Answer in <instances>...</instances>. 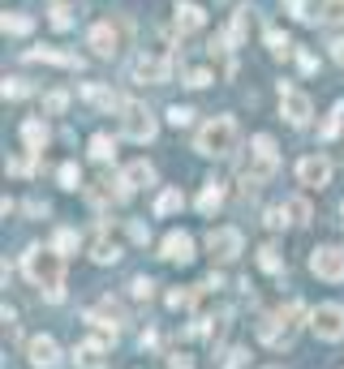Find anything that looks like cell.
Returning a JSON list of instances; mask_svg holds the SVG:
<instances>
[{
    "label": "cell",
    "mask_w": 344,
    "mask_h": 369,
    "mask_svg": "<svg viewBox=\"0 0 344 369\" xmlns=\"http://www.w3.org/2000/svg\"><path fill=\"white\" fill-rule=\"evenodd\" d=\"M22 266H26L31 284H39V288L47 292V301H61V297H65V288H61V284H65V254L31 245L26 258H22Z\"/></svg>",
    "instance_id": "cell-1"
},
{
    "label": "cell",
    "mask_w": 344,
    "mask_h": 369,
    "mask_svg": "<svg viewBox=\"0 0 344 369\" xmlns=\"http://www.w3.org/2000/svg\"><path fill=\"white\" fill-rule=\"evenodd\" d=\"M198 155H207V159H224V155H233L237 151V120L233 116H215V120H207V125L198 129Z\"/></svg>",
    "instance_id": "cell-2"
},
{
    "label": "cell",
    "mask_w": 344,
    "mask_h": 369,
    "mask_svg": "<svg viewBox=\"0 0 344 369\" xmlns=\"http://www.w3.org/2000/svg\"><path fill=\"white\" fill-rule=\"evenodd\" d=\"M120 133H125L130 142H151L159 133V125H155V116L142 104H120Z\"/></svg>",
    "instance_id": "cell-3"
},
{
    "label": "cell",
    "mask_w": 344,
    "mask_h": 369,
    "mask_svg": "<svg viewBox=\"0 0 344 369\" xmlns=\"http://www.w3.org/2000/svg\"><path fill=\"white\" fill-rule=\"evenodd\" d=\"M250 146H254V151H250V167H245V181H250V185H258V181H267V177L276 172L280 155H276V142L267 138V133H258Z\"/></svg>",
    "instance_id": "cell-4"
},
{
    "label": "cell",
    "mask_w": 344,
    "mask_h": 369,
    "mask_svg": "<svg viewBox=\"0 0 344 369\" xmlns=\"http://www.w3.org/2000/svg\"><path fill=\"white\" fill-rule=\"evenodd\" d=\"M310 327H314V335H318V339H327V343L344 339V305L323 301V305L310 313Z\"/></svg>",
    "instance_id": "cell-5"
},
{
    "label": "cell",
    "mask_w": 344,
    "mask_h": 369,
    "mask_svg": "<svg viewBox=\"0 0 344 369\" xmlns=\"http://www.w3.org/2000/svg\"><path fill=\"white\" fill-rule=\"evenodd\" d=\"M310 270L318 279H327V284H340L344 279V249L340 245H318V249L310 254Z\"/></svg>",
    "instance_id": "cell-6"
},
{
    "label": "cell",
    "mask_w": 344,
    "mask_h": 369,
    "mask_svg": "<svg viewBox=\"0 0 344 369\" xmlns=\"http://www.w3.org/2000/svg\"><path fill=\"white\" fill-rule=\"evenodd\" d=\"M280 112L288 116V125H297V129L310 125V112H314V108H310V95L297 90V86H284V90H280Z\"/></svg>",
    "instance_id": "cell-7"
},
{
    "label": "cell",
    "mask_w": 344,
    "mask_h": 369,
    "mask_svg": "<svg viewBox=\"0 0 344 369\" xmlns=\"http://www.w3.org/2000/svg\"><path fill=\"white\" fill-rule=\"evenodd\" d=\"M168 69L172 65H168L164 52H142L130 73H134V82H168Z\"/></svg>",
    "instance_id": "cell-8"
},
{
    "label": "cell",
    "mask_w": 344,
    "mask_h": 369,
    "mask_svg": "<svg viewBox=\"0 0 344 369\" xmlns=\"http://www.w3.org/2000/svg\"><path fill=\"white\" fill-rule=\"evenodd\" d=\"M73 361H78V369H108V339H100V335L82 339L73 348Z\"/></svg>",
    "instance_id": "cell-9"
},
{
    "label": "cell",
    "mask_w": 344,
    "mask_h": 369,
    "mask_svg": "<svg viewBox=\"0 0 344 369\" xmlns=\"http://www.w3.org/2000/svg\"><path fill=\"white\" fill-rule=\"evenodd\" d=\"M297 181H302L306 189H323V185H331V163H327L323 155H306V159L297 163Z\"/></svg>",
    "instance_id": "cell-10"
},
{
    "label": "cell",
    "mask_w": 344,
    "mask_h": 369,
    "mask_svg": "<svg viewBox=\"0 0 344 369\" xmlns=\"http://www.w3.org/2000/svg\"><path fill=\"white\" fill-rule=\"evenodd\" d=\"M26 361H31L35 369H56V365H61L56 339H52V335H35V339L26 343Z\"/></svg>",
    "instance_id": "cell-11"
},
{
    "label": "cell",
    "mask_w": 344,
    "mask_h": 369,
    "mask_svg": "<svg viewBox=\"0 0 344 369\" xmlns=\"http://www.w3.org/2000/svg\"><path fill=\"white\" fill-rule=\"evenodd\" d=\"M207 249H211L219 262H233V258L241 254V232H237V228H211Z\"/></svg>",
    "instance_id": "cell-12"
},
{
    "label": "cell",
    "mask_w": 344,
    "mask_h": 369,
    "mask_svg": "<svg viewBox=\"0 0 344 369\" xmlns=\"http://www.w3.org/2000/svg\"><path fill=\"white\" fill-rule=\"evenodd\" d=\"M159 258H168V262H194V240H189V232H168L164 236V245H159Z\"/></svg>",
    "instance_id": "cell-13"
},
{
    "label": "cell",
    "mask_w": 344,
    "mask_h": 369,
    "mask_svg": "<svg viewBox=\"0 0 344 369\" xmlns=\"http://www.w3.org/2000/svg\"><path fill=\"white\" fill-rule=\"evenodd\" d=\"M86 43H91V52H95V56H116V52H120V39H116V31H112V22H100V26H91Z\"/></svg>",
    "instance_id": "cell-14"
},
{
    "label": "cell",
    "mask_w": 344,
    "mask_h": 369,
    "mask_svg": "<svg viewBox=\"0 0 344 369\" xmlns=\"http://www.w3.org/2000/svg\"><path fill=\"white\" fill-rule=\"evenodd\" d=\"M116 258H120V245L112 240V232H108V228H100V232L91 236V262H100V266H112Z\"/></svg>",
    "instance_id": "cell-15"
},
{
    "label": "cell",
    "mask_w": 344,
    "mask_h": 369,
    "mask_svg": "<svg viewBox=\"0 0 344 369\" xmlns=\"http://www.w3.org/2000/svg\"><path fill=\"white\" fill-rule=\"evenodd\" d=\"M203 26H207V9L194 5V0H181V5H177V31L194 35V31H203Z\"/></svg>",
    "instance_id": "cell-16"
},
{
    "label": "cell",
    "mask_w": 344,
    "mask_h": 369,
    "mask_svg": "<svg viewBox=\"0 0 344 369\" xmlns=\"http://www.w3.org/2000/svg\"><path fill=\"white\" fill-rule=\"evenodd\" d=\"M120 185H125L130 193H134V189H146V185H155V167L146 163V159H138V163H130V167H125Z\"/></svg>",
    "instance_id": "cell-17"
},
{
    "label": "cell",
    "mask_w": 344,
    "mask_h": 369,
    "mask_svg": "<svg viewBox=\"0 0 344 369\" xmlns=\"http://www.w3.org/2000/svg\"><path fill=\"white\" fill-rule=\"evenodd\" d=\"M219 206H224V185H219V181H207V189L198 193V211H203V215H215Z\"/></svg>",
    "instance_id": "cell-18"
},
{
    "label": "cell",
    "mask_w": 344,
    "mask_h": 369,
    "mask_svg": "<svg viewBox=\"0 0 344 369\" xmlns=\"http://www.w3.org/2000/svg\"><path fill=\"white\" fill-rule=\"evenodd\" d=\"M258 339L272 343V348H280V343H288V331H280V318H263V322H258Z\"/></svg>",
    "instance_id": "cell-19"
},
{
    "label": "cell",
    "mask_w": 344,
    "mask_h": 369,
    "mask_svg": "<svg viewBox=\"0 0 344 369\" xmlns=\"http://www.w3.org/2000/svg\"><path fill=\"white\" fill-rule=\"evenodd\" d=\"M22 138H26L31 151H43V142H47V125H43V120H26V125H22Z\"/></svg>",
    "instance_id": "cell-20"
},
{
    "label": "cell",
    "mask_w": 344,
    "mask_h": 369,
    "mask_svg": "<svg viewBox=\"0 0 344 369\" xmlns=\"http://www.w3.org/2000/svg\"><path fill=\"white\" fill-rule=\"evenodd\" d=\"M245 22H250V9H237V13H233V22H228V35H224V43H228V47H237V43L245 39Z\"/></svg>",
    "instance_id": "cell-21"
},
{
    "label": "cell",
    "mask_w": 344,
    "mask_h": 369,
    "mask_svg": "<svg viewBox=\"0 0 344 369\" xmlns=\"http://www.w3.org/2000/svg\"><path fill=\"white\" fill-rule=\"evenodd\" d=\"M112 155H116V142H112L108 133H95V138H91V159H100V163H108Z\"/></svg>",
    "instance_id": "cell-22"
},
{
    "label": "cell",
    "mask_w": 344,
    "mask_h": 369,
    "mask_svg": "<svg viewBox=\"0 0 344 369\" xmlns=\"http://www.w3.org/2000/svg\"><path fill=\"white\" fill-rule=\"evenodd\" d=\"M185 198H181V189H164L159 198H155V215H172V211H181Z\"/></svg>",
    "instance_id": "cell-23"
},
{
    "label": "cell",
    "mask_w": 344,
    "mask_h": 369,
    "mask_svg": "<svg viewBox=\"0 0 344 369\" xmlns=\"http://www.w3.org/2000/svg\"><path fill=\"white\" fill-rule=\"evenodd\" d=\"M284 206V215H288V224H306L310 219V202L306 198H288V202H280Z\"/></svg>",
    "instance_id": "cell-24"
},
{
    "label": "cell",
    "mask_w": 344,
    "mask_h": 369,
    "mask_svg": "<svg viewBox=\"0 0 344 369\" xmlns=\"http://www.w3.org/2000/svg\"><path fill=\"white\" fill-rule=\"evenodd\" d=\"M35 22L26 13H5V35H31Z\"/></svg>",
    "instance_id": "cell-25"
},
{
    "label": "cell",
    "mask_w": 344,
    "mask_h": 369,
    "mask_svg": "<svg viewBox=\"0 0 344 369\" xmlns=\"http://www.w3.org/2000/svg\"><path fill=\"white\" fill-rule=\"evenodd\" d=\"M258 266H263V270H272V275H280V270H284V258L272 249V245H263V249H258Z\"/></svg>",
    "instance_id": "cell-26"
},
{
    "label": "cell",
    "mask_w": 344,
    "mask_h": 369,
    "mask_svg": "<svg viewBox=\"0 0 344 369\" xmlns=\"http://www.w3.org/2000/svg\"><path fill=\"white\" fill-rule=\"evenodd\" d=\"M82 99L100 104V108H112V104H116V95H112V90H104V86H82Z\"/></svg>",
    "instance_id": "cell-27"
},
{
    "label": "cell",
    "mask_w": 344,
    "mask_h": 369,
    "mask_svg": "<svg viewBox=\"0 0 344 369\" xmlns=\"http://www.w3.org/2000/svg\"><path fill=\"white\" fill-rule=\"evenodd\" d=\"M52 249H56V254H73V249H78V232H69V228H61V232L52 236Z\"/></svg>",
    "instance_id": "cell-28"
},
{
    "label": "cell",
    "mask_w": 344,
    "mask_h": 369,
    "mask_svg": "<svg viewBox=\"0 0 344 369\" xmlns=\"http://www.w3.org/2000/svg\"><path fill=\"white\" fill-rule=\"evenodd\" d=\"M78 185H82L78 163H61V189H78Z\"/></svg>",
    "instance_id": "cell-29"
},
{
    "label": "cell",
    "mask_w": 344,
    "mask_h": 369,
    "mask_svg": "<svg viewBox=\"0 0 344 369\" xmlns=\"http://www.w3.org/2000/svg\"><path fill=\"white\" fill-rule=\"evenodd\" d=\"M318 17H327V22H344V0H323V5H318Z\"/></svg>",
    "instance_id": "cell-30"
},
{
    "label": "cell",
    "mask_w": 344,
    "mask_h": 369,
    "mask_svg": "<svg viewBox=\"0 0 344 369\" xmlns=\"http://www.w3.org/2000/svg\"><path fill=\"white\" fill-rule=\"evenodd\" d=\"M267 47H272L276 56H288V35H280V31L272 26V31H267Z\"/></svg>",
    "instance_id": "cell-31"
},
{
    "label": "cell",
    "mask_w": 344,
    "mask_h": 369,
    "mask_svg": "<svg viewBox=\"0 0 344 369\" xmlns=\"http://www.w3.org/2000/svg\"><path fill=\"white\" fill-rule=\"evenodd\" d=\"M52 26H56V31H69V26H73V9H69V5H56V9H52Z\"/></svg>",
    "instance_id": "cell-32"
},
{
    "label": "cell",
    "mask_w": 344,
    "mask_h": 369,
    "mask_svg": "<svg viewBox=\"0 0 344 369\" xmlns=\"http://www.w3.org/2000/svg\"><path fill=\"white\" fill-rule=\"evenodd\" d=\"M43 108H47V112H65V108H69V95H65V90H47Z\"/></svg>",
    "instance_id": "cell-33"
},
{
    "label": "cell",
    "mask_w": 344,
    "mask_h": 369,
    "mask_svg": "<svg viewBox=\"0 0 344 369\" xmlns=\"http://www.w3.org/2000/svg\"><path fill=\"white\" fill-rule=\"evenodd\" d=\"M168 305H172V309H189V305H194V292H189V288H185V292H181V288L168 292Z\"/></svg>",
    "instance_id": "cell-34"
},
{
    "label": "cell",
    "mask_w": 344,
    "mask_h": 369,
    "mask_svg": "<svg viewBox=\"0 0 344 369\" xmlns=\"http://www.w3.org/2000/svg\"><path fill=\"white\" fill-rule=\"evenodd\" d=\"M340 116H344V104H336V108H331L327 125H323V138H336V133H340Z\"/></svg>",
    "instance_id": "cell-35"
},
{
    "label": "cell",
    "mask_w": 344,
    "mask_h": 369,
    "mask_svg": "<svg viewBox=\"0 0 344 369\" xmlns=\"http://www.w3.org/2000/svg\"><path fill=\"white\" fill-rule=\"evenodd\" d=\"M168 120H172V125H177V129H185V125H189V120H194V112L177 104V108H172V112H168Z\"/></svg>",
    "instance_id": "cell-36"
},
{
    "label": "cell",
    "mask_w": 344,
    "mask_h": 369,
    "mask_svg": "<svg viewBox=\"0 0 344 369\" xmlns=\"http://www.w3.org/2000/svg\"><path fill=\"white\" fill-rule=\"evenodd\" d=\"M26 95V82L22 78H5V99H22Z\"/></svg>",
    "instance_id": "cell-37"
},
{
    "label": "cell",
    "mask_w": 344,
    "mask_h": 369,
    "mask_svg": "<svg viewBox=\"0 0 344 369\" xmlns=\"http://www.w3.org/2000/svg\"><path fill=\"white\" fill-rule=\"evenodd\" d=\"M151 292H155L151 279H134V297H138V301H142V297H151Z\"/></svg>",
    "instance_id": "cell-38"
},
{
    "label": "cell",
    "mask_w": 344,
    "mask_h": 369,
    "mask_svg": "<svg viewBox=\"0 0 344 369\" xmlns=\"http://www.w3.org/2000/svg\"><path fill=\"white\" fill-rule=\"evenodd\" d=\"M207 82H211L207 69H194V73H189V86H207Z\"/></svg>",
    "instance_id": "cell-39"
},
{
    "label": "cell",
    "mask_w": 344,
    "mask_h": 369,
    "mask_svg": "<svg viewBox=\"0 0 344 369\" xmlns=\"http://www.w3.org/2000/svg\"><path fill=\"white\" fill-rule=\"evenodd\" d=\"M130 236H134V240H146V236H151V228H146V224H138V219H134V224H130Z\"/></svg>",
    "instance_id": "cell-40"
},
{
    "label": "cell",
    "mask_w": 344,
    "mask_h": 369,
    "mask_svg": "<svg viewBox=\"0 0 344 369\" xmlns=\"http://www.w3.org/2000/svg\"><path fill=\"white\" fill-rule=\"evenodd\" d=\"M331 60H336V65H344V35H340V39H331Z\"/></svg>",
    "instance_id": "cell-41"
},
{
    "label": "cell",
    "mask_w": 344,
    "mask_h": 369,
    "mask_svg": "<svg viewBox=\"0 0 344 369\" xmlns=\"http://www.w3.org/2000/svg\"><path fill=\"white\" fill-rule=\"evenodd\" d=\"M26 215H47V202H39V198H31V202H26Z\"/></svg>",
    "instance_id": "cell-42"
},
{
    "label": "cell",
    "mask_w": 344,
    "mask_h": 369,
    "mask_svg": "<svg viewBox=\"0 0 344 369\" xmlns=\"http://www.w3.org/2000/svg\"><path fill=\"white\" fill-rule=\"evenodd\" d=\"M168 369H194V361H189V356H172Z\"/></svg>",
    "instance_id": "cell-43"
},
{
    "label": "cell",
    "mask_w": 344,
    "mask_h": 369,
    "mask_svg": "<svg viewBox=\"0 0 344 369\" xmlns=\"http://www.w3.org/2000/svg\"><path fill=\"white\" fill-rule=\"evenodd\" d=\"M340 215H344V206H340Z\"/></svg>",
    "instance_id": "cell-44"
}]
</instances>
